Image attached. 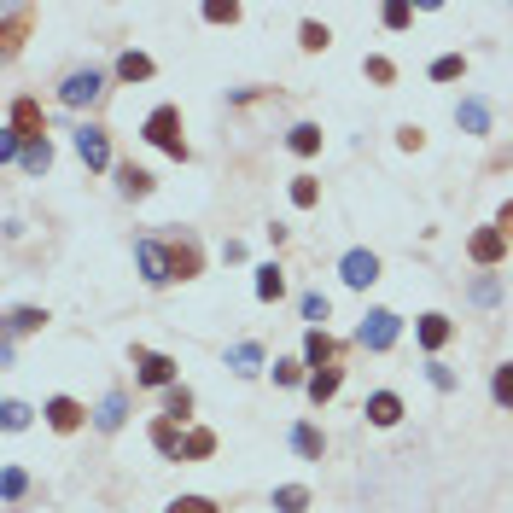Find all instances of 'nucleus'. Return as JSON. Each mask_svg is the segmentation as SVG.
Returning a JSON list of instances; mask_svg holds the SVG:
<instances>
[{"mask_svg": "<svg viewBox=\"0 0 513 513\" xmlns=\"http://www.w3.org/2000/svg\"><path fill=\"white\" fill-rule=\"evenodd\" d=\"M298 309H304V321H309V327H321V321H327V309H333V304H327L321 292H304V304H298Z\"/></svg>", "mask_w": 513, "mask_h": 513, "instance_id": "a19ab883", "label": "nucleus"}, {"mask_svg": "<svg viewBox=\"0 0 513 513\" xmlns=\"http://www.w3.org/2000/svg\"><path fill=\"white\" fill-rule=\"evenodd\" d=\"M449 333H455V321H449V315H438V309L414 321V339H420V350H444Z\"/></svg>", "mask_w": 513, "mask_h": 513, "instance_id": "ddd939ff", "label": "nucleus"}, {"mask_svg": "<svg viewBox=\"0 0 513 513\" xmlns=\"http://www.w3.org/2000/svg\"><path fill=\"white\" fill-rule=\"evenodd\" d=\"M304 508H309L304 484H280V490H274V513H304Z\"/></svg>", "mask_w": 513, "mask_h": 513, "instance_id": "7c9ffc66", "label": "nucleus"}, {"mask_svg": "<svg viewBox=\"0 0 513 513\" xmlns=\"http://www.w3.org/2000/svg\"><path fill=\"white\" fill-rule=\"evenodd\" d=\"M187 414H193V391H187V385H170V391H164V420H181V426H187Z\"/></svg>", "mask_w": 513, "mask_h": 513, "instance_id": "c85d7f7f", "label": "nucleus"}, {"mask_svg": "<svg viewBox=\"0 0 513 513\" xmlns=\"http://www.w3.org/2000/svg\"><path fill=\"white\" fill-rule=\"evenodd\" d=\"M41 420H47L53 432H82V426H88V409H82L76 397H47V409H41Z\"/></svg>", "mask_w": 513, "mask_h": 513, "instance_id": "9b49d317", "label": "nucleus"}, {"mask_svg": "<svg viewBox=\"0 0 513 513\" xmlns=\"http://www.w3.org/2000/svg\"><path fill=\"white\" fill-rule=\"evenodd\" d=\"M339 385H344V368L339 362H333V368H321V374H309V403H315V409H321V403H333V397H339Z\"/></svg>", "mask_w": 513, "mask_h": 513, "instance_id": "2eb2a0df", "label": "nucleus"}, {"mask_svg": "<svg viewBox=\"0 0 513 513\" xmlns=\"http://www.w3.org/2000/svg\"><path fill=\"white\" fill-rule=\"evenodd\" d=\"M164 251H170V274H175V280H199V269H205L199 240H170Z\"/></svg>", "mask_w": 513, "mask_h": 513, "instance_id": "f8f14e48", "label": "nucleus"}, {"mask_svg": "<svg viewBox=\"0 0 513 513\" xmlns=\"http://www.w3.org/2000/svg\"><path fill=\"white\" fill-rule=\"evenodd\" d=\"M490 403H496V409H513V362H502V368L490 374Z\"/></svg>", "mask_w": 513, "mask_h": 513, "instance_id": "c756f323", "label": "nucleus"}, {"mask_svg": "<svg viewBox=\"0 0 513 513\" xmlns=\"http://www.w3.org/2000/svg\"><path fill=\"white\" fill-rule=\"evenodd\" d=\"M24 490H30V473H24V467H6V473H0V496H6V502H24Z\"/></svg>", "mask_w": 513, "mask_h": 513, "instance_id": "c9c22d12", "label": "nucleus"}, {"mask_svg": "<svg viewBox=\"0 0 513 513\" xmlns=\"http://www.w3.org/2000/svg\"><path fill=\"white\" fill-rule=\"evenodd\" d=\"M368 82H397V65H391V59H385V53H374V59H368Z\"/></svg>", "mask_w": 513, "mask_h": 513, "instance_id": "79ce46f5", "label": "nucleus"}, {"mask_svg": "<svg viewBox=\"0 0 513 513\" xmlns=\"http://www.w3.org/2000/svg\"><path fill=\"white\" fill-rule=\"evenodd\" d=\"M426 379H432L438 391H455V374H449L444 362H426Z\"/></svg>", "mask_w": 513, "mask_h": 513, "instance_id": "c03bdc74", "label": "nucleus"}, {"mask_svg": "<svg viewBox=\"0 0 513 513\" xmlns=\"http://www.w3.org/2000/svg\"><path fill=\"white\" fill-rule=\"evenodd\" d=\"M397 146H403V152H420V146H426V129L403 123V129H397Z\"/></svg>", "mask_w": 513, "mask_h": 513, "instance_id": "37998d69", "label": "nucleus"}, {"mask_svg": "<svg viewBox=\"0 0 513 513\" xmlns=\"http://www.w3.org/2000/svg\"><path fill=\"white\" fill-rule=\"evenodd\" d=\"M117 187H123V199H146L152 193V175L140 170V164H123L117 170Z\"/></svg>", "mask_w": 513, "mask_h": 513, "instance_id": "393cba45", "label": "nucleus"}, {"mask_svg": "<svg viewBox=\"0 0 513 513\" xmlns=\"http://www.w3.org/2000/svg\"><path fill=\"white\" fill-rule=\"evenodd\" d=\"M76 152H82L88 170H111V135H105L100 123H82L76 129Z\"/></svg>", "mask_w": 513, "mask_h": 513, "instance_id": "0eeeda50", "label": "nucleus"}, {"mask_svg": "<svg viewBox=\"0 0 513 513\" xmlns=\"http://www.w3.org/2000/svg\"><path fill=\"white\" fill-rule=\"evenodd\" d=\"M0 426H6V432H24V426H30V409H24L18 397H6V403H0Z\"/></svg>", "mask_w": 513, "mask_h": 513, "instance_id": "e433bc0d", "label": "nucleus"}, {"mask_svg": "<svg viewBox=\"0 0 513 513\" xmlns=\"http://www.w3.org/2000/svg\"><path fill=\"white\" fill-rule=\"evenodd\" d=\"M473 298H479V304H496L502 292H496V280H479V286H473Z\"/></svg>", "mask_w": 513, "mask_h": 513, "instance_id": "a18cd8bd", "label": "nucleus"}, {"mask_svg": "<svg viewBox=\"0 0 513 513\" xmlns=\"http://www.w3.org/2000/svg\"><path fill=\"white\" fill-rule=\"evenodd\" d=\"M228 368H234V374H240V379L263 374V344H257V339L234 344V350H228Z\"/></svg>", "mask_w": 513, "mask_h": 513, "instance_id": "f3484780", "label": "nucleus"}, {"mask_svg": "<svg viewBox=\"0 0 513 513\" xmlns=\"http://www.w3.org/2000/svg\"><path fill=\"white\" fill-rule=\"evenodd\" d=\"M181 444H187L181 420H152V449H158V455H170V461H181Z\"/></svg>", "mask_w": 513, "mask_h": 513, "instance_id": "dca6fc26", "label": "nucleus"}, {"mask_svg": "<svg viewBox=\"0 0 513 513\" xmlns=\"http://www.w3.org/2000/svg\"><path fill=\"white\" fill-rule=\"evenodd\" d=\"M292 449H298L304 461H321V455H327V438H321V426L298 420V426H292Z\"/></svg>", "mask_w": 513, "mask_h": 513, "instance_id": "aec40b11", "label": "nucleus"}, {"mask_svg": "<svg viewBox=\"0 0 513 513\" xmlns=\"http://www.w3.org/2000/svg\"><path fill=\"white\" fill-rule=\"evenodd\" d=\"M140 135L152 140L164 158H175V164H187V158H193V146H187V135H181V111H175V105H158V111L140 123Z\"/></svg>", "mask_w": 513, "mask_h": 513, "instance_id": "f257e3e1", "label": "nucleus"}, {"mask_svg": "<svg viewBox=\"0 0 513 513\" xmlns=\"http://www.w3.org/2000/svg\"><path fill=\"white\" fill-rule=\"evenodd\" d=\"M292 205H298V210L321 205V181H315V175H292Z\"/></svg>", "mask_w": 513, "mask_h": 513, "instance_id": "2f4dec72", "label": "nucleus"}, {"mask_svg": "<svg viewBox=\"0 0 513 513\" xmlns=\"http://www.w3.org/2000/svg\"><path fill=\"white\" fill-rule=\"evenodd\" d=\"M164 513H222V508H216L210 496H175V502H170Z\"/></svg>", "mask_w": 513, "mask_h": 513, "instance_id": "ea45409f", "label": "nucleus"}, {"mask_svg": "<svg viewBox=\"0 0 513 513\" xmlns=\"http://www.w3.org/2000/svg\"><path fill=\"white\" fill-rule=\"evenodd\" d=\"M6 129L24 140V146H30V140H47V117H41V100L18 94V100H12V111H6Z\"/></svg>", "mask_w": 513, "mask_h": 513, "instance_id": "f03ea898", "label": "nucleus"}, {"mask_svg": "<svg viewBox=\"0 0 513 513\" xmlns=\"http://www.w3.org/2000/svg\"><path fill=\"white\" fill-rule=\"evenodd\" d=\"M135 263H140V280L146 286H170V251H164V240H140L135 245Z\"/></svg>", "mask_w": 513, "mask_h": 513, "instance_id": "423d86ee", "label": "nucleus"}, {"mask_svg": "<svg viewBox=\"0 0 513 513\" xmlns=\"http://www.w3.org/2000/svg\"><path fill=\"white\" fill-rule=\"evenodd\" d=\"M461 76H467V59L461 53H438L432 59V82H461Z\"/></svg>", "mask_w": 513, "mask_h": 513, "instance_id": "473e14b6", "label": "nucleus"}, {"mask_svg": "<svg viewBox=\"0 0 513 513\" xmlns=\"http://www.w3.org/2000/svg\"><path fill=\"white\" fill-rule=\"evenodd\" d=\"M496 228H502V234H508V240H513V199H508V205H502V216H496Z\"/></svg>", "mask_w": 513, "mask_h": 513, "instance_id": "49530a36", "label": "nucleus"}, {"mask_svg": "<svg viewBox=\"0 0 513 513\" xmlns=\"http://www.w3.org/2000/svg\"><path fill=\"white\" fill-rule=\"evenodd\" d=\"M333 356H339V344L327 339V327H309L304 333V368L321 374V368H333Z\"/></svg>", "mask_w": 513, "mask_h": 513, "instance_id": "4468645a", "label": "nucleus"}, {"mask_svg": "<svg viewBox=\"0 0 513 513\" xmlns=\"http://www.w3.org/2000/svg\"><path fill=\"white\" fill-rule=\"evenodd\" d=\"M205 18L210 24H240V0H210Z\"/></svg>", "mask_w": 513, "mask_h": 513, "instance_id": "58836bf2", "label": "nucleus"}, {"mask_svg": "<svg viewBox=\"0 0 513 513\" xmlns=\"http://www.w3.org/2000/svg\"><path fill=\"white\" fill-rule=\"evenodd\" d=\"M30 6H0V53L12 59L18 47H24V35H30Z\"/></svg>", "mask_w": 513, "mask_h": 513, "instance_id": "1a4fd4ad", "label": "nucleus"}, {"mask_svg": "<svg viewBox=\"0 0 513 513\" xmlns=\"http://www.w3.org/2000/svg\"><path fill=\"white\" fill-rule=\"evenodd\" d=\"M18 164H24V170H30V175H47V170H53V140H30Z\"/></svg>", "mask_w": 513, "mask_h": 513, "instance_id": "cd10ccee", "label": "nucleus"}, {"mask_svg": "<svg viewBox=\"0 0 513 513\" xmlns=\"http://www.w3.org/2000/svg\"><path fill=\"white\" fill-rule=\"evenodd\" d=\"M123 420H129V397H123V391H111L100 409H94V426H100V432H123Z\"/></svg>", "mask_w": 513, "mask_h": 513, "instance_id": "a211bd4d", "label": "nucleus"}, {"mask_svg": "<svg viewBox=\"0 0 513 513\" xmlns=\"http://www.w3.org/2000/svg\"><path fill=\"white\" fill-rule=\"evenodd\" d=\"M339 274H344V286H356V292H362V286H374V280H379V257L356 245V251H344V257H339Z\"/></svg>", "mask_w": 513, "mask_h": 513, "instance_id": "9d476101", "label": "nucleus"}, {"mask_svg": "<svg viewBox=\"0 0 513 513\" xmlns=\"http://www.w3.org/2000/svg\"><path fill=\"white\" fill-rule=\"evenodd\" d=\"M274 385H309V379H304V362H298V356L274 362Z\"/></svg>", "mask_w": 513, "mask_h": 513, "instance_id": "4c0bfd02", "label": "nucleus"}, {"mask_svg": "<svg viewBox=\"0 0 513 513\" xmlns=\"http://www.w3.org/2000/svg\"><path fill=\"white\" fill-rule=\"evenodd\" d=\"M210 455H216V432L210 426H193L187 444H181V461H210Z\"/></svg>", "mask_w": 513, "mask_h": 513, "instance_id": "b1692460", "label": "nucleus"}, {"mask_svg": "<svg viewBox=\"0 0 513 513\" xmlns=\"http://www.w3.org/2000/svg\"><path fill=\"white\" fill-rule=\"evenodd\" d=\"M455 123H461L467 135H490V105L484 100H461L455 105Z\"/></svg>", "mask_w": 513, "mask_h": 513, "instance_id": "4be33fe9", "label": "nucleus"}, {"mask_svg": "<svg viewBox=\"0 0 513 513\" xmlns=\"http://www.w3.org/2000/svg\"><path fill=\"white\" fill-rule=\"evenodd\" d=\"M368 420H374V426H397V420H403V397H397V391H374V397H368Z\"/></svg>", "mask_w": 513, "mask_h": 513, "instance_id": "6ab92c4d", "label": "nucleus"}, {"mask_svg": "<svg viewBox=\"0 0 513 513\" xmlns=\"http://www.w3.org/2000/svg\"><path fill=\"white\" fill-rule=\"evenodd\" d=\"M397 333H403V315H391V309H368L362 327H356V339L368 344V350H391Z\"/></svg>", "mask_w": 513, "mask_h": 513, "instance_id": "7ed1b4c3", "label": "nucleus"}, {"mask_svg": "<svg viewBox=\"0 0 513 513\" xmlns=\"http://www.w3.org/2000/svg\"><path fill=\"white\" fill-rule=\"evenodd\" d=\"M135 379H140V385H164V391H170V385H175V356L135 344Z\"/></svg>", "mask_w": 513, "mask_h": 513, "instance_id": "39448f33", "label": "nucleus"}, {"mask_svg": "<svg viewBox=\"0 0 513 513\" xmlns=\"http://www.w3.org/2000/svg\"><path fill=\"white\" fill-rule=\"evenodd\" d=\"M409 18H414L409 0H385V6H379V24H385V30H409Z\"/></svg>", "mask_w": 513, "mask_h": 513, "instance_id": "72a5a7b5", "label": "nucleus"}, {"mask_svg": "<svg viewBox=\"0 0 513 513\" xmlns=\"http://www.w3.org/2000/svg\"><path fill=\"white\" fill-rule=\"evenodd\" d=\"M152 59H146V53H135V47H129V53H117V76H123V82H152Z\"/></svg>", "mask_w": 513, "mask_h": 513, "instance_id": "5701e85b", "label": "nucleus"}, {"mask_svg": "<svg viewBox=\"0 0 513 513\" xmlns=\"http://www.w3.org/2000/svg\"><path fill=\"white\" fill-rule=\"evenodd\" d=\"M100 94H105V76H100L94 65H88V70H70V76H65V88H59V100H65L70 111H82V105H94Z\"/></svg>", "mask_w": 513, "mask_h": 513, "instance_id": "20e7f679", "label": "nucleus"}, {"mask_svg": "<svg viewBox=\"0 0 513 513\" xmlns=\"http://www.w3.org/2000/svg\"><path fill=\"white\" fill-rule=\"evenodd\" d=\"M257 298H263V304H280V298H286V274L274 269V263L257 269Z\"/></svg>", "mask_w": 513, "mask_h": 513, "instance_id": "a878e982", "label": "nucleus"}, {"mask_svg": "<svg viewBox=\"0 0 513 513\" xmlns=\"http://www.w3.org/2000/svg\"><path fill=\"white\" fill-rule=\"evenodd\" d=\"M467 257H473V263H479V269H496V263H502V257H508V234H502V228H496V222H490V228H479V234H473V240H467Z\"/></svg>", "mask_w": 513, "mask_h": 513, "instance_id": "6e6552de", "label": "nucleus"}, {"mask_svg": "<svg viewBox=\"0 0 513 513\" xmlns=\"http://www.w3.org/2000/svg\"><path fill=\"white\" fill-rule=\"evenodd\" d=\"M47 327V309H35V304H18V309H6V333L18 339V333H41Z\"/></svg>", "mask_w": 513, "mask_h": 513, "instance_id": "412c9836", "label": "nucleus"}, {"mask_svg": "<svg viewBox=\"0 0 513 513\" xmlns=\"http://www.w3.org/2000/svg\"><path fill=\"white\" fill-rule=\"evenodd\" d=\"M298 41H304V53H327V47H333V30H327V24H315V18H309L304 30H298Z\"/></svg>", "mask_w": 513, "mask_h": 513, "instance_id": "f704fd0d", "label": "nucleus"}, {"mask_svg": "<svg viewBox=\"0 0 513 513\" xmlns=\"http://www.w3.org/2000/svg\"><path fill=\"white\" fill-rule=\"evenodd\" d=\"M286 146H292L298 158H315V152H321V123H298V129L286 135Z\"/></svg>", "mask_w": 513, "mask_h": 513, "instance_id": "bb28decb", "label": "nucleus"}]
</instances>
